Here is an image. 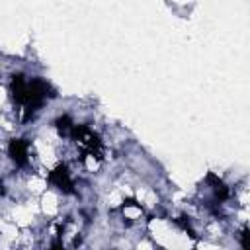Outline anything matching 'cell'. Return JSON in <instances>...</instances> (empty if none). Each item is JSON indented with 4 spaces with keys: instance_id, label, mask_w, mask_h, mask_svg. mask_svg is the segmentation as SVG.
<instances>
[{
    "instance_id": "obj_1",
    "label": "cell",
    "mask_w": 250,
    "mask_h": 250,
    "mask_svg": "<svg viewBox=\"0 0 250 250\" xmlns=\"http://www.w3.org/2000/svg\"><path fill=\"white\" fill-rule=\"evenodd\" d=\"M53 96L55 90L43 78H25L23 74H14L10 80V98L21 107L23 121H29Z\"/></svg>"
},
{
    "instance_id": "obj_2",
    "label": "cell",
    "mask_w": 250,
    "mask_h": 250,
    "mask_svg": "<svg viewBox=\"0 0 250 250\" xmlns=\"http://www.w3.org/2000/svg\"><path fill=\"white\" fill-rule=\"evenodd\" d=\"M68 137L76 143V146L80 148V152H82L84 156H96V158H100V154H102V150H104L102 139H100V135H98L96 131H92L88 125H74Z\"/></svg>"
},
{
    "instance_id": "obj_3",
    "label": "cell",
    "mask_w": 250,
    "mask_h": 250,
    "mask_svg": "<svg viewBox=\"0 0 250 250\" xmlns=\"http://www.w3.org/2000/svg\"><path fill=\"white\" fill-rule=\"evenodd\" d=\"M47 180H49V184H51V186H55V188H57L59 191H62V193H68V195L76 193L72 174H70L68 166H66V164H62V162H61V164H57V166L49 172Z\"/></svg>"
},
{
    "instance_id": "obj_4",
    "label": "cell",
    "mask_w": 250,
    "mask_h": 250,
    "mask_svg": "<svg viewBox=\"0 0 250 250\" xmlns=\"http://www.w3.org/2000/svg\"><path fill=\"white\" fill-rule=\"evenodd\" d=\"M8 156L16 166L25 168L29 164V141L27 139H12L8 145Z\"/></svg>"
},
{
    "instance_id": "obj_5",
    "label": "cell",
    "mask_w": 250,
    "mask_h": 250,
    "mask_svg": "<svg viewBox=\"0 0 250 250\" xmlns=\"http://www.w3.org/2000/svg\"><path fill=\"white\" fill-rule=\"evenodd\" d=\"M55 127H57L59 135L68 137V135H70V131H72V127H74V123H72L70 115H61V117H57V119H55Z\"/></svg>"
},
{
    "instance_id": "obj_6",
    "label": "cell",
    "mask_w": 250,
    "mask_h": 250,
    "mask_svg": "<svg viewBox=\"0 0 250 250\" xmlns=\"http://www.w3.org/2000/svg\"><path fill=\"white\" fill-rule=\"evenodd\" d=\"M121 209H123V213H127V219H137V217L143 213L141 205H139L135 199H127V201H123Z\"/></svg>"
},
{
    "instance_id": "obj_7",
    "label": "cell",
    "mask_w": 250,
    "mask_h": 250,
    "mask_svg": "<svg viewBox=\"0 0 250 250\" xmlns=\"http://www.w3.org/2000/svg\"><path fill=\"white\" fill-rule=\"evenodd\" d=\"M174 223H176L184 232H188L189 236H193V238H195V230H193V227H191L189 217H178V219H174Z\"/></svg>"
},
{
    "instance_id": "obj_8",
    "label": "cell",
    "mask_w": 250,
    "mask_h": 250,
    "mask_svg": "<svg viewBox=\"0 0 250 250\" xmlns=\"http://www.w3.org/2000/svg\"><path fill=\"white\" fill-rule=\"evenodd\" d=\"M246 236H248V229L244 227V229L240 230V234H238V238H240V244H242V248H248V240H246Z\"/></svg>"
},
{
    "instance_id": "obj_9",
    "label": "cell",
    "mask_w": 250,
    "mask_h": 250,
    "mask_svg": "<svg viewBox=\"0 0 250 250\" xmlns=\"http://www.w3.org/2000/svg\"><path fill=\"white\" fill-rule=\"evenodd\" d=\"M0 193H4V182L0 180Z\"/></svg>"
}]
</instances>
